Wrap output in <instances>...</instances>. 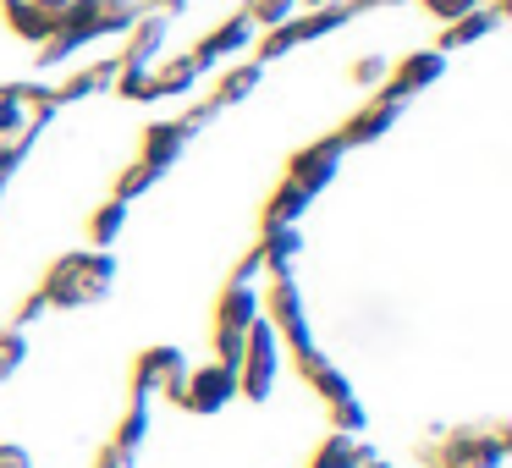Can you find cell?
<instances>
[{
  "instance_id": "cell-11",
  "label": "cell",
  "mask_w": 512,
  "mask_h": 468,
  "mask_svg": "<svg viewBox=\"0 0 512 468\" xmlns=\"http://www.w3.org/2000/svg\"><path fill=\"white\" fill-rule=\"evenodd\" d=\"M441 72H446V50H413V56L402 61L397 72H386V89L402 94V100H413L419 89L441 83Z\"/></svg>"
},
{
  "instance_id": "cell-9",
  "label": "cell",
  "mask_w": 512,
  "mask_h": 468,
  "mask_svg": "<svg viewBox=\"0 0 512 468\" xmlns=\"http://www.w3.org/2000/svg\"><path fill=\"white\" fill-rule=\"evenodd\" d=\"M402 111H408V100L386 89V94H375V100H369L364 111H358L336 138H342V149H353V144H375L380 133H391V127H397V116H402Z\"/></svg>"
},
{
  "instance_id": "cell-20",
  "label": "cell",
  "mask_w": 512,
  "mask_h": 468,
  "mask_svg": "<svg viewBox=\"0 0 512 468\" xmlns=\"http://www.w3.org/2000/svg\"><path fill=\"white\" fill-rule=\"evenodd\" d=\"M309 204H314V199H309L303 188H292V182H281V188L270 193V204H265V215H259V226H298Z\"/></svg>"
},
{
  "instance_id": "cell-30",
  "label": "cell",
  "mask_w": 512,
  "mask_h": 468,
  "mask_svg": "<svg viewBox=\"0 0 512 468\" xmlns=\"http://www.w3.org/2000/svg\"><path fill=\"white\" fill-rule=\"evenodd\" d=\"M39 314H50V303H45V292H34V298H23V309H17V320L23 325H34Z\"/></svg>"
},
{
  "instance_id": "cell-5",
  "label": "cell",
  "mask_w": 512,
  "mask_h": 468,
  "mask_svg": "<svg viewBox=\"0 0 512 468\" xmlns=\"http://www.w3.org/2000/svg\"><path fill=\"white\" fill-rule=\"evenodd\" d=\"M254 320H259V287L254 281H226L221 298H215V325H210L215 358H221V364L237 369V358H243V336H248Z\"/></svg>"
},
{
  "instance_id": "cell-26",
  "label": "cell",
  "mask_w": 512,
  "mask_h": 468,
  "mask_svg": "<svg viewBox=\"0 0 512 468\" xmlns=\"http://www.w3.org/2000/svg\"><path fill=\"white\" fill-rule=\"evenodd\" d=\"M254 28H281V23H292L298 17V0H254Z\"/></svg>"
},
{
  "instance_id": "cell-8",
  "label": "cell",
  "mask_w": 512,
  "mask_h": 468,
  "mask_svg": "<svg viewBox=\"0 0 512 468\" xmlns=\"http://www.w3.org/2000/svg\"><path fill=\"white\" fill-rule=\"evenodd\" d=\"M342 155H347V149H342V138H336V133L320 138V144L298 149V155L287 160V182H292V188H303V193L314 199V193H325V188L336 182V171H342Z\"/></svg>"
},
{
  "instance_id": "cell-4",
  "label": "cell",
  "mask_w": 512,
  "mask_h": 468,
  "mask_svg": "<svg viewBox=\"0 0 512 468\" xmlns=\"http://www.w3.org/2000/svg\"><path fill=\"white\" fill-rule=\"evenodd\" d=\"M259 314L270 320V331L281 336V347H287L292 358L314 347L309 303H303V292H298V281H292V276H270V287L259 292Z\"/></svg>"
},
{
  "instance_id": "cell-18",
  "label": "cell",
  "mask_w": 512,
  "mask_h": 468,
  "mask_svg": "<svg viewBox=\"0 0 512 468\" xmlns=\"http://www.w3.org/2000/svg\"><path fill=\"white\" fill-rule=\"evenodd\" d=\"M199 78L204 72L193 67V56L171 61V67H149V100H177V94H188Z\"/></svg>"
},
{
  "instance_id": "cell-28",
  "label": "cell",
  "mask_w": 512,
  "mask_h": 468,
  "mask_svg": "<svg viewBox=\"0 0 512 468\" xmlns=\"http://www.w3.org/2000/svg\"><path fill=\"white\" fill-rule=\"evenodd\" d=\"M94 468H138V452H127V446H105L100 457H94Z\"/></svg>"
},
{
  "instance_id": "cell-13",
  "label": "cell",
  "mask_w": 512,
  "mask_h": 468,
  "mask_svg": "<svg viewBox=\"0 0 512 468\" xmlns=\"http://www.w3.org/2000/svg\"><path fill=\"white\" fill-rule=\"evenodd\" d=\"M254 248H259V259H265V276H292V265H298V254H303V232L298 226H265Z\"/></svg>"
},
{
  "instance_id": "cell-10",
  "label": "cell",
  "mask_w": 512,
  "mask_h": 468,
  "mask_svg": "<svg viewBox=\"0 0 512 468\" xmlns=\"http://www.w3.org/2000/svg\"><path fill=\"white\" fill-rule=\"evenodd\" d=\"M254 17H232V23H221L215 34H204L199 45H193V67L199 72H210L215 61H226V56H243L248 45H254Z\"/></svg>"
},
{
  "instance_id": "cell-1",
  "label": "cell",
  "mask_w": 512,
  "mask_h": 468,
  "mask_svg": "<svg viewBox=\"0 0 512 468\" xmlns=\"http://www.w3.org/2000/svg\"><path fill=\"white\" fill-rule=\"evenodd\" d=\"M50 309H94L116 292V254L111 248H78V254H61L56 265L39 281Z\"/></svg>"
},
{
  "instance_id": "cell-23",
  "label": "cell",
  "mask_w": 512,
  "mask_h": 468,
  "mask_svg": "<svg viewBox=\"0 0 512 468\" xmlns=\"http://www.w3.org/2000/svg\"><path fill=\"white\" fill-rule=\"evenodd\" d=\"M28 364V331L23 325H0V386Z\"/></svg>"
},
{
  "instance_id": "cell-12",
  "label": "cell",
  "mask_w": 512,
  "mask_h": 468,
  "mask_svg": "<svg viewBox=\"0 0 512 468\" xmlns=\"http://www.w3.org/2000/svg\"><path fill=\"white\" fill-rule=\"evenodd\" d=\"M188 138H193L188 116H182V122H155L144 133V155H138V160H144L149 171H166V166H177V155L188 149Z\"/></svg>"
},
{
  "instance_id": "cell-24",
  "label": "cell",
  "mask_w": 512,
  "mask_h": 468,
  "mask_svg": "<svg viewBox=\"0 0 512 468\" xmlns=\"http://www.w3.org/2000/svg\"><path fill=\"white\" fill-rule=\"evenodd\" d=\"M331 430H342V435H364L369 430V408L358 397H342V402H331Z\"/></svg>"
},
{
  "instance_id": "cell-15",
  "label": "cell",
  "mask_w": 512,
  "mask_h": 468,
  "mask_svg": "<svg viewBox=\"0 0 512 468\" xmlns=\"http://www.w3.org/2000/svg\"><path fill=\"white\" fill-rule=\"evenodd\" d=\"M369 446L358 441V435H342V430H331L320 446H314V457H309V468H364L369 463Z\"/></svg>"
},
{
  "instance_id": "cell-21",
  "label": "cell",
  "mask_w": 512,
  "mask_h": 468,
  "mask_svg": "<svg viewBox=\"0 0 512 468\" xmlns=\"http://www.w3.org/2000/svg\"><path fill=\"white\" fill-rule=\"evenodd\" d=\"M259 72H265L259 61H243V67H232V72L221 78V89H215V100H210V105H215V111H226V105L248 100V94L259 89Z\"/></svg>"
},
{
  "instance_id": "cell-27",
  "label": "cell",
  "mask_w": 512,
  "mask_h": 468,
  "mask_svg": "<svg viewBox=\"0 0 512 468\" xmlns=\"http://www.w3.org/2000/svg\"><path fill=\"white\" fill-rule=\"evenodd\" d=\"M386 61H380V56H364V61H358V67H353V83H364V89H375V83H386Z\"/></svg>"
},
{
  "instance_id": "cell-31",
  "label": "cell",
  "mask_w": 512,
  "mask_h": 468,
  "mask_svg": "<svg viewBox=\"0 0 512 468\" xmlns=\"http://www.w3.org/2000/svg\"><path fill=\"white\" fill-rule=\"evenodd\" d=\"M144 12H166V17H177V12H188V0H144Z\"/></svg>"
},
{
  "instance_id": "cell-3",
  "label": "cell",
  "mask_w": 512,
  "mask_h": 468,
  "mask_svg": "<svg viewBox=\"0 0 512 468\" xmlns=\"http://www.w3.org/2000/svg\"><path fill=\"white\" fill-rule=\"evenodd\" d=\"M281 364H287V347H281V336L270 331V320L259 314L243 336V358H237V397L270 402L281 386Z\"/></svg>"
},
{
  "instance_id": "cell-29",
  "label": "cell",
  "mask_w": 512,
  "mask_h": 468,
  "mask_svg": "<svg viewBox=\"0 0 512 468\" xmlns=\"http://www.w3.org/2000/svg\"><path fill=\"white\" fill-rule=\"evenodd\" d=\"M0 468H34V457H28V446L0 441Z\"/></svg>"
},
{
  "instance_id": "cell-17",
  "label": "cell",
  "mask_w": 512,
  "mask_h": 468,
  "mask_svg": "<svg viewBox=\"0 0 512 468\" xmlns=\"http://www.w3.org/2000/svg\"><path fill=\"white\" fill-rule=\"evenodd\" d=\"M496 28H501V12H490V6H474V12H463L457 23H446L441 50H463V45H474V39L496 34Z\"/></svg>"
},
{
  "instance_id": "cell-2",
  "label": "cell",
  "mask_w": 512,
  "mask_h": 468,
  "mask_svg": "<svg viewBox=\"0 0 512 468\" xmlns=\"http://www.w3.org/2000/svg\"><path fill=\"white\" fill-rule=\"evenodd\" d=\"M512 452L507 424H441L424 435L419 463L424 468H501Z\"/></svg>"
},
{
  "instance_id": "cell-6",
  "label": "cell",
  "mask_w": 512,
  "mask_h": 468,
  "mask_svg": "<svg viewBox=\"0 0 512 468\" xmlns=\"http://www.w3.org/2000/svg\"><path fill=\"white\" fill-rule=\"evenodd\" d=\"M237 402V369L232 364H188V375H182V391H177V408L188 413H221Z\"/></svg>"
},
{
  "instance_id": "cell-32",
  "label": "cell",
  "mask_w": 512,
  "mask_h": 468,
  "mask_svg": "<svg viewBox=\"0 0 512 468\" xmlns=\"http://www.w3.org/2000/svg\"><path fill=\"white\" fill-rule=\"evenodd\" d=\"M298 6H331V0H298Z\"/></svg>"
},
{
  "instance_id": "cell-14",
  "label": "cell",
  "mask_w": 512,
  "mask_h": 468,
  "mask_svg": "<svg viewBox=\"0 0 512 468\" xmlns=\"http://www.w3.org/2000/svg\"><path fill=\"white\" fill-rule=\"evenodd\" d=\"M298 375H303V380H309V386L325 397V408H331V402H342V397H353V380H347L342 369H336L331 358L320 353V347H309V353H298Z\"/></svg>"
},
{
  "instance_id": "cell-22",
  "label": "cell",
  "mask_w": 512,
  "mask_h": 468,
  "mask_svg": "<svg viewBox=\"0 0 512 468\" xmlns=\"http://www.w3.org/2000/svg\"><path fill=\"white\" fill-rule=\"evenodd\" d=\"M122 226H127V204H122V199H105L100 210L89 215V243H94V248H116Z\"/></svg>"
},
{
  "instance_id": "cell-7",
  "label": "cell",
  "mask_w": 512,
  "mask_h": 468,
  "mask_svg": "<svg viewBox=\"0 0 512 468\" xmlns=\"http://www.w3.org/2000/svg\"><path fill=\"white\" fill-rule=\"evenodd\" d=\"M182 375H188V353H182V347H171V342H155V347H144V353L133 358V391H138V397L177 402Z\"/></svg>"
},
{
  "instance_id": "cell-16",
  "label": "cell",
  "mask_w": 512,
  "mask_h": 468,
  "mask_svg": "<svg viewBox=\"0 0 512 468\" xmlns=\"http://www.w3.org/2000/svg\"><path fill=\"white\" fill-rule=\"evenodd\" d=\"M149 430H155V397H138V391H133V402L122 408V419H116V435H111V441L127 446V452H138V446L149 441Z\"/></svg>"
},
{
  "instance_id": "cell-33",
  "label": "cell",
  "mask_w": 512,
  "mask_h": 468,
  "mask_svg": "<svg viewBox=\"0 0 512 468\" xmlns=\"http://www.w3.org/2000/svg\"><path fill=\"white\" fill-rule=\"evenodd\" d=\"M474 6H490V0H474Z\"/></svg>"
},
{
  "instance_id": "cell-25",
  "label": "cell",
  "mask_w": 512,
  "mask_h": 468,
  "mask_svg": "<svg viewBox=\"0 0 512 468\" xmlns=\"http://www.w3.org/2000/svg\"><path fill=\"white\" fill-rule=\"evenodd\" d=\"M155 182H160V171H149V166H144V160H138V166H127V171H122V177H116V193H111V199H122V204H133V199H138V193H149V188H155Z\"/></svg>"
},
{
  "instance_id": "cell-19",
  "label": "cell",
  "mask_w": 512,
  "mask_h": 468,
  "mask_svg": "<svg viewBox=\"0 0 512 468\" xmlns=\"http://www.w3.org/2000/svg\"><path fill=\"white\" fill-rule=\"evenodd\" d=\"M6 23H12V34H23V39H34V45H45V39L56 34L61 17H56V12H39L34 0H12V6H6Z\"/></svg>"
}]
</instances>
